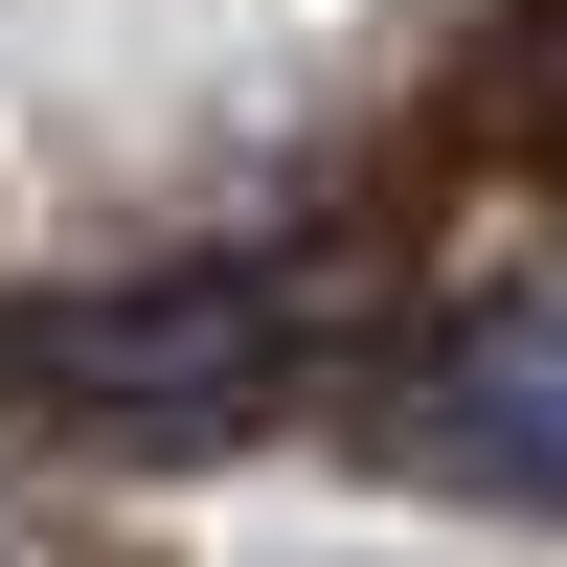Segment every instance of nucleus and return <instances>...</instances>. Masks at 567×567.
Listing matches in <instances>:
<instances>
[{"label": "nucleus", "mask_w": 567, "mask_h": 567, "mask_svg": "<svg viewBox=\"0 0 567 567\" xmlns=\"http://www.w3.org/2000/svg\"><path fill=\"white\" fill-rule=\"evenodd\" d=\"M409 454H432V477H477V499H545V523H567V272L432 341V386H409Z\"/></svg>", "instance_id": "1"}]
</instances>
